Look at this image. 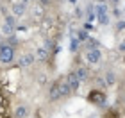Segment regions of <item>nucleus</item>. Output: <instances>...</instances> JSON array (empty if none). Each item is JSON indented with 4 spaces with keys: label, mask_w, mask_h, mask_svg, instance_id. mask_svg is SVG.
<instances>
[{
    "label": "nucleus",
    "mask_w": 125,
    "mask_h": 118,
    "mask_svg": "<svg viewBox=\"0 0 125 118\" xmlns=\"http://www.w3.org/2000/svg\"><path fill=\"white\" fill-rule=\"evenodd\" d=\"M14 59V47H11L9 43H0V63L11 64Z\"/></svg>",
    "instance_id": "1"
},
{
    "label": "nucleus",
    "mask_w": 125,
    "mask_h": 118,
    "mask_svg": "<svg viewBox=\"0 0 125 118\" xmlns=\"http://www.w3.org/2000/svg\"><path fill=\"white\" fill-rule=\"evenodd\" d=\"M88 100L95 106H104L105 104V95H104V91H100V89H91L89 95H88Z\"/></svg>",
    "instance_id": "2"
},
{
    "label": "nucleus",
    "mask_w": 125,
    "mask_h": 118,
    "mask_svg": "<svg viewBox=\"0 0 125 118\" xmlns=\"http://www.w3.org/2000/svg\"><path fill=\"white\" fill-rule=\"evenodd\" d=\"M66 82H68V88H70V91L72 93H75L79 88H81V81L77 79V75H75V72H72V74H68L66 77Z\"/></svg>",
    "instance_id": "3"
},
{
    "label": "nucleus",
    "mask_w": 125,
    "mask_h": 118,
    "mask_svg": "<svg viewBox=\"0 0 125 118\" xmlns=\"http://www.w3.org/2000/svg\"><path fill=\"white\" fill-rule=\"evenodd\" d=\"M86 59H88V63H89V64H98L100 61H102V54H100V50H98V48L88 50V52H86Z\"/></svg>",
    "instance_id": "4"
},
{
    "label": "nucleus",
    "mask_w": 125,
    "mask_h": 118,
    "mask_svg": "<svg viewBox=\"0 0 125 118\" xmlns=\"http://www.w3.org/2000/svg\"><path fill=\"white\" fill-rule=\"evenodd\" d=\"M34 61H36L34 54H23L20 57V66H21V68H29V66L34 64Z\"/></svg>",
    "instance_id": "5"
},
{
    "label": "nucleus",
    "mask_w": 125,
    "mask_h": 118,
    "mask_svg": "<svg viewBox=\"0 0 125 118\" xmlns=\"http://www.w3.org/2000/svg\"><path fill=\"white\" fill-rule=\"evenodd\" d=\"M48 98H50V100H59V98H62L57 82H54L52 86H50V89H48Z\"/></svg>",
    "instance_id": "6"
},
{
    "label": "nucleus",
    "mask_w": 125,
    "mask_h": 118,
    "mask_svg": "<svg viewBox=\"0 0 125 118\" xmlns=\"http://www.w3.org/2000/svg\"><path fill=\"white\" fill-rule=\"evenodd\" d=\"M34 57H36L38 61H41V63H45V61H48V59H50V52H48V50L45 48V47H39Z\"/></svg>",
    "instance_id": "7"
},
{
    "label": "nucleus",
    "mask_w": 125,
    "mask_h": 118,
    "mask_svg": "<svg viewBox=\"0 0 125 118\" xmlns=\"http://www.w3.org/2000/svg\"><path fill=\"white\" fill-rule=\"evenodd\" d=\"M75 75H77V79L81 82H84V81L89 79V72H88V68H84V66H79V68L75 70Z\"/></svg>",
    "instance_id": "8"
},
{
    "label": "nucleus",
    "mask_w": 125,
    "mask_h": 118,
    "mask_svg": "<svg viewBox=\"0 0 125 118\" xmlns=\"http://www.w3.org/2000/svg\"><path fill=\"white\" fill-rule=\"evenodd\" d=\"M29 116V107H27V106H18V107H16V111H14V118H27Z\"/></svg>",
    "instance_id": "9"
},
{
    "label": "nucleus",
    "mask_w": 125,
    "mask_h": 118,
    "mask_svg": "<svg viewBox=\"0 0 125 118\" xmlns=\"http://www.w3.org/2000/svg\"><path fill=\"white\" fill-rule=\"evenodd\" d=\"M59 84V89H61V97H68L72 91H70V88H68V82H66V79H61V81H57Z\"/></svg>",
    "instance_id": "10"
},
{
    "label": "nucleus",
    "mask_w": 125,
    "mask_h": 118,
    "mask_svg": "<svg viewBox=\"0 0 125 118\" xmlns=\"http://www.w3.org/2000/svg\"><path fill=\"white\" fill-rule=\"evenodd\" d=\"M13 13L16 14V16H21L25 13V4L23 2H16V4H13Z\"/></svg>",
    "instance_id": "11"
},
{
    "label": "nucleus",
    "mask_w": 125,
    "mask_h": 118,
    "mask_svg": "<svg viewBox=\"0 0 125 118\" xmlns=\"http://www.w3.org/2000/svg\"><path fill=\"white\" fill-rule=\"evenodd\" d=\"M95 13L98 14V18H100V16H105V14H107V9H105V5H104V4H98V5L95 7Z\"/></svg>",
    "instance_id": "12"
},
{
    "label": "nucleus",
    "mask_w": 125,
    "mask_h": 118,
    "mask_svg": "<svg viewBox=\"0 0 125 118\" xmlns=\"http://www.w3.org/2000/svg\"><path fill=\"white\" fill-rule=\"evenodd\" d=\"M115 81H116L115 74H113V72H107L105 74V84H115Z\"/></svg>",
    "instance_id": "13"
},
{
    "label": "nucleus",
    "mask_w": 125,
    "mask_h": 118,
    "mask_svg": "<svg viewBox=\"0 0 125 118\" xmlns=\"http://www.w3.org/2000/svg\"><path fill=\"white\" fill-rule=\"evenodd\" d=\"M5 25H9L11 29H14V25H16V20H14V16H7V18H5Z\"/></svg>",
    "instance_id": "14"
},
{
    "label": "nucleus",
    "mask_w": 125,
    "mask_h": 118,
    "mask_svg": "<svg viewBox=\"0 0 125 118\" xmlns=\"http://www.w3.org/2000/svg\"><path fill=\"white\" fill-rule=\"evenodd\" d=\"M77 39H79V41H86V39H88V32L86 31H79Z\"/></svg>",
    "instance_id": "15"
},
{
    "label": "nucleus",
    "mask_w": 125,
    "mask_h": 118,
    "mask_svg": "<svg viewBox=\"0 0 125 118\" xmlns=\"http://www.w3.org/2000/svg\"><path fill=\"white\" fill-rule=\"evenodd\" d=\"M2 31H4V34H5V36H13V29H11L9 25H5V23H4Z\"/></svg>",
    "instance_id": "16"
},
{
    "label": "nucleus",
    "mask_w": 125,
    "mask_h": 118,
    "mask_svg": "<svg viewBox=\"0 0 125 118\" xmlns=\"http://www.w3.org/2000/svg\"><path fill=\"white\" fill-rule=\"evenodd\" d=\"M120 50H125V39H123V41L120 43Z\"/></svg>",
    "instance_id": "17"
},
{
    "label": "nucleus",
    "mask_w": 125,
    "mask_h": 118,
    "mask_svg": "<svg viewBox=\"0 0 125 118\" xmlns=\"http://www.w3.org/2000/svg\"><path fill=\"white\" fill-rule=\"evenodd\" d=\"M41 2V5H48V0H39Z\"/></svg>",
    "instance_id": "18"
},
{
    "label": "nucleus",
    "mask_w": 125,
    "mask_h": 118,
    "mask_svg": "<svg viewBox=\"0 0 125 118\" xmlns=\"http://www.w3.org/2000/svg\"><path fill=\"white\" fill-rule=\"evenodd\" d=\"M98 2H100V4H102V2H104V0H98Z\"/></svg>",
    "instance_id": "19"
}]
</instances>
